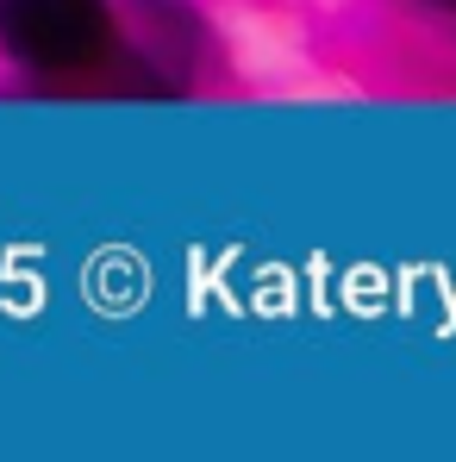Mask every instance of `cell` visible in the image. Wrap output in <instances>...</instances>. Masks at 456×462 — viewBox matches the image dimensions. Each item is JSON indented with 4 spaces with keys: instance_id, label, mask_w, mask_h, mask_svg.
Listing matches in <instances>:
<instances>
[{
    "instance_id": "2",
    "label": "cell",
    "mask_w": 456,
    "mask_h": 462,
    "mask_svg": "<svg viewBox=\"0 0 456 462\" xmlns=\"http://www.w3.org/2000/svg\"><path fill=\"white\" fill-rule=\"evenodd\" d=\"M438 6H456V0H438Z\"/></svg>"
},
{
    "instance_id": "1",
    "label": "cell",
    "mask_w": 456,
    "mask_h": 462,
    "mask_svg": "<svg viewBox=\"0 0 456 462\" xmlns=\"http://www.w3.org/2000/svg\"><path fill=\"white\" fill-rule=\"evenodd\" d=\"M0 38L25 63L70 69L107 44V6L100 0H0Z\"/></svg>"
}]
</instances>
